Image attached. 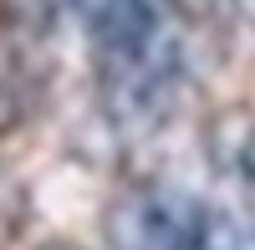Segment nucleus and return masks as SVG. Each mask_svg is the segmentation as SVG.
<instances>
[{"label": "nucleus", "instance_id": "f257e3e1", "mask_svg": "<svg viewBox=\"0 0 255 250\" xmlns=\"http://www.w3.org/2000/svg\"><path fill=\"white\" fill-rule=\"evenodd\" d=\"M97 51V87L113 123L143 128L163 118L184 77L179 0H72Z\"/></svg>", "mask_w": 255, "mask_h": 250}, {"label": "nucleus", "instance_id": "f03ea898", "mask_svg": "<svg viewBox=\"0 0 255 250\" xmlns=\"http://www.w3.org/2000/svg\"><path fill=\"white\" fill-rule=\"evenodd\" d=\"M209 204L179 184H128L108 204V245L113 250H204Z\"/></svg>", "mask_w": 255, "mask_h": 250}, {"label": "nucleus", "instance_id": "7ed1b4c3", "mask_svg": "<svg viewBox=\"0 0 255 250\" xmlns=\"http://www.w3.org/2000/svg\"><path fill=\"white\" fill-rule=\"evenodd\" d=\"M31 108H36V72H31L26 51L10 41V31L0 26V133L26 123Z\"/></svg>", "mask_w": 255, "mask_h": 250}, {"label": "nucleus", "instance_id": "20e7f679", "mask_svg": "<svg viewBox=\"0 0 255 250\" xmlns=\"http://www.w3.org/2000/svg\"><path fill=\"white\" fill-rule=\"evenodd\" d=\"M204 250H255V215L235 204H209Z\"/></svg>", "mask_w": 255, "mask_h": 250}, {"label": "nucleus", "instance_id": "39448f33", "mask_svg": "<svg viewBox=\"0 0 255 250\" xmlns=\"http://www.w3.org/2000/svg\"><path fill=\"white\" fill-rule=\"evenodd\" d=\"M20 215H26V194H20V184L5 174V163H0V240L15 235Z\"/></svg>", "mask_w": 255, "mask_h": 250}, {"label": "nucleus", "instance_id": "423d86ee", "mask_svg": "<svg viewBox=\"0 0 255 250\" xmlns=\"http://www.w3.org/2000/svg\"><path fill=\"white\" fill-rule=\"evenodd\" d=\"M235 169L245 174V184H255V128L240 138V153H235Z\"/></svg>", "mask_w": 255, "mask_h": 250}, {"label": "nucleus", "instance_id": "0eeeda50", "mask_svg": "<svg viewBox=\"0 0 255 250\" xmlns=\"http://www.w3.org/2000/svg\"><path fill=\"white\" fill-rule=\"evenodd\" d=\"M46 250H72V245H46Z\"/></svg>", "mask_w": 255, "mask_h": 250}]
</instances>
